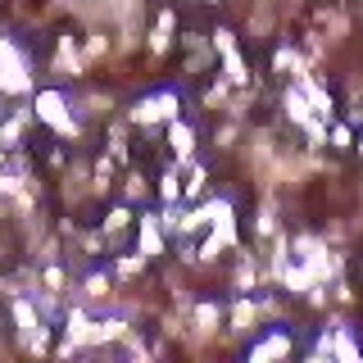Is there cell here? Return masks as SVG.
Here are the masks:
<instances>
[{
  "instance_id": "obj_1",
  "label": "cell",
  "mask_w": 363,
  "mask_h": 363,
  "mask_svg": "<svg viewBox=\"0 0 363 363\" xmlns=\"http://www.w3.org/2000/svg\"><path fill=\"white\" fill-rule=\"evenodd\" d=\"M28 91H32L28 55H18L14 41L0 37V96H28Z\"/></svg>"
},
{
  "instance_id": "obj_2",
  "label": "cell",
  "mask_w": 363,
  "mask_h": 363,
  "mask_svg": "<svg viewBox=\"0 0 363 363\" xmlns=\"http://www.w3.org/2000/svg\"><path fill=\"white\" fill-rule=\"evenodd\" d=\"M32 109H37V118L45 128L64 132V136H77V118H73V100L64 96V91H37V100H32Z\"/></svg>"
},
{
  "instance_id": "obj_3",
  "label": "cell",
  "mask_w": 363,
  "mask_h": 363,
  "mask_svg": "<svg viewBox=\"0 0 363 363\" xmlns=\"http://www.w3.org/2000/svg\"><path fill=\"white\" fill-rule=\"evenodd\" d=\"M128 118L136 128H150V123H173L177 118V96L173 91H159V96H145L128 109Z\"/></svg>"
},
{
  "instance_id": "obj_4",
  "label": "cell",
  "mask_w": 363,
  "mask_h": 363,
  "mask_svg": "<svg viewBox=\"0 0 363 363\" xmlns=\"http://www.w3.org/2000/svg\"><path fill=\"white\" fill-rule=\"evenodd\" d=\"M9 318H14L23 345H28V340L45 327V323H41V309H37V300H32V295H14V300H9Z\"/></svg>"
},
{
  "instance_id": "obj_5",
  "label": "cell",
  "mask_w": 363,
  "mask_h": 363,
  "mask_svg": "<svg viewBox=\"0 0 363 363\" xmlns=\"http://www.w3.org/2000/svg\"><path fill=\"white\" fill-rule=\"evenodd\" d=\"M141 250L145 259H155V255H164V232H159V218L155 213H141Z\"/></svg>"
},
{
  "instance_id": "obj_6",
  "label": "cell",
  "mask_w": 363,
  "mask_h": 363,
  "mask_svg": "<svg viewBox=\"0 0 363 363\" xmlns=\"http://www.w3.org/2000/svg\"><path fill=\"white\" fill-rule=\"evenodd\" d=\"M286 354H291V336H286V332H277V336L259 340V345L250 350V359H255V363H264V359H286Z\"/></svg>"
},
{
  "instance_id": "obj_7",
  "label": "cell",
  "mask_w": 363,
  "mask_h": 363,
  "mask_svg": "<svg viewBox=\"0 0 363 363\" xmlns=\"http://www.w3.org/2000/svg\"><path fill=\"white\" fill-rule=\"evenodd\" d=\"M168 141H173V155L182 159V164H186V159H191V150H196V132H191L186 128V123H168Z\"/></svg>"
},
{
  "instance_id": "obj_8",
  "label": "cell",
  "mask_w": 363,
  "mask_h": 363,
  "mask_svg": "<svg viewBox=\"0 0 363 363\" xmlns=\"http://www.w3.org/2000/svg\"><path fill=\"white\" fill-rule=\"evenodd\" d=\"M173 28H177L173 9H164V14L155 18V32H150V50H155V55H164L168 45H173Z\"/></svg>"
},
{
  "instance_id": "obj_9",
  "label": "cell",
  "mask_w": 363,
  "mask_h": 363,
  "mask_svg": "<svg viewBox=\"0 0 363 363\" xmlns=\"http://www.w3.org/2000/svg\"><path fill=\"white\" fill-rule=\"evenodd\" d=\"M55 68H64V77H82V60H77L73 37H60V50H55Z\"/></svg>"
},
{
  "instance_id": "obj_10",
  "label": "cell",
  "mask_w": 363,
  "mask_h": 363,
  "mask_svg": "<svg viewBox=\"0 0 363 363\" xmlns=\"http://www.w3.org/2000/svg\"><path fill=\"white\" fill-rule=\"evenodd\" d=\"M82 300L86 304H105L109 300V277L105 272H91V277L82 281Z\"/></svg>"
},
{
  "instance_id": "obj_11",
  "label": "cell",
  "mask_w": 363,
  "mask_h": 363,
  "mask_svg": "<svg viewBox=\"0 0 363 363\" xmlns=\"http://www.w3.org/2000/svg\"><path fill=\"white\" fill-rule=\"evenodd\" d=\"M218 318H223L218 304H196V332L200 336H213V332H218Z\"/></svg>"
},
{
  "instance_id": "obj_12",
  "label": "cell",
  "mask_w": 363,
  "mask_h": 363,
  "mask_svg": "<svg viewBox=\"0 0 363 363\" xmlns=\"http://www.w3.org/2000/svg\"><path fill=\"white\" fill-rule=\"evenodd\" d=\"M255 318H259V309L250 300H236L232 304V332H250V327H255Z\"/></svg>"
},
{
  "instance_id": "obj_13",
  "label": "cell",
  "mask_w": 363,
  "mask_h": 363,
  "mask_svg": "<svg viewBox=\"0 0 363 363\" xmlns=\"http://www.w3.org/2000/svg\"><path fill=\"white\" fill-rule=\"evenodd\" d=\"M223 68H227V82H245V60H241V55H236V45H232V50H223Z\"/></svg>"
},
{
  "instance_id": "obj_14",
  "label": "cell",
  "mask_w": 363,
  "mask_h": 363,
  "mask_svg": "<svg viewBox=\"0 0 363 363\" xmlns=\"http://www.w3.org/2000/svg\"><path fill=\"white\" fill-rule=\"evenodd\" d=\"M141 268H145V255H141V250H136V255H123L118 264H113V272H118V277H136Z\"/></svg>"
},
{
  "instance_id": "obj_15",
  "label": "cell",
  "mask_w": 363,
  "mask_h": 363,
  "mask_svg": "<svg viewBox=\"0 0 363 363\" xmlns=\"http://www.w3.org/2000/svg\"><path fill=\"white\" fill-rule=\"evenodd\" d=\"M128 223H132V209H123V204H118V209H109V218H105V236H118Z\"/></svg>"
},
{
  "instance_id": "obj_16",
  "label": "cell",
  "mask_w": 363,
  "mask_h": 363,
  "mask_svg": "<svg viewBox=\"0 0 363 363\" xmlns=\"http://www.w3.org/2000/svg\"><path fill=\"white\" fill-rule=\"evenodd\" d=\"M77 105H82V113H96V118H105V113H109V96H82Z\"/></svg>"
},
{
  "instance_id": "obj_17",
  "label": "cell",
  "mask_w": 363,
  "mask_h": 363,
  "mask_svg": "<svg viewBox=\"0 0 363 363\" xmlns=\"http://www.w3.org/2000/svg\"><path fill=\"white\" fill-rule=\"evenodd\" d=\"M105 50H109L105 32H91V37H86V45H82V55H86V60H100V55H105Z\"/></svg>"
},
{
  "instance_id": "obj_18",
  "label": "cell",
  "mask_w": 363,
  "mask_h": 363,
  "mask_svg": "<svg viewBox=\"0 0 363 363\" xmlns=\"http://www.w3.org/2000/svg\"><path fill=\"white\" fill-rule=\"evenodd\" d=\"M159 196H164L168 204L182 196V186H177V168H168V173H164V182H159Z\"/></svg>"
},
{
  "instance_id": "obj_19",
  "label": "cell",
  "mask_w": 363,
  "mask_h": 363,
  "mask_svg": "<svg viewBox=\"0 0 363 363\" xmlns=\"http://www.w3.org/2000/svg\"><path fill=\"white\" fill-rule=\"evenodd\" d=\"M123 196H128V200H141L145 196V177L141 173H128V177H123Z\"/></svg>"
},
{
  "instance_id": "obj_20",
  "label": "cell",
  "mask_w": 363,
  "mask_h": 363,
  "mask_svg": "<svg viewBox=\"0 0 363 363\" xmlns=\"http://www.w3.org/2000/svg\"><path fill=\"white\" fill-rule=\"evenodd\" d=\"M41 281H45V286H50V291H64V281H68V277H64V268L45 264V268H41Z\"/></svg>"
},
{
  "instance_id": "obj_21",
  "label": "cell",
  "mask_w": 363,
  "mask_h": 363,
  "mask_svg": "<svg viewBox=\"0 0 363 363\" xmlns=\"http://www.w3.org/2000/svg\"><path fill=\"white\" fill-rule=\"evenodd\" d=\"M204 168H191V182H186V200H200V191H204Z\"/></svg>"
},
{
  "instance_id": "obj_22",
  "label": "cell",
  "mask_w": 363,
  "mask_h": 363,
  "mask_svg": "<svg viewBox=\"0 0 363 363\" xmlns=\"http://www.w3.org/2000/svg\"><path fill=\"white\" fill-rule=\"evenodd\" d=\"M327 141H332L336 150H350V128H340V123H336V128L327 132Z\"/></svg>"
},
{
  "instance_id": "obj_23",
  "label": "cell",
  "mask_w": 363,
  "mask_h": 363,
  "mask_svg": "<svg viewBox=\"0 0 363 363\" xmlns=\"http://www.w3.org/2000/svg\"><path fill=\"white\" fill-rule=\"evenodd\" d=\"M213 45H218V50H232V32H227V28H218V32H213Z\"/></svg>"
},
{
  "instance_id": "obj_24",
  "label": "cell",
  "mask_w": 363,
  "mask_h": 363,
  "mask_svg": "<svg viewBox=\"0 0 363 363\" xmlns=\"http://www.w3.org/2000/svg\"><path fill=\"white\" fill-rule=\"evenodd\" d=\"M359 150H363V141H359Z\"/></svg>"
}]
</instances>
